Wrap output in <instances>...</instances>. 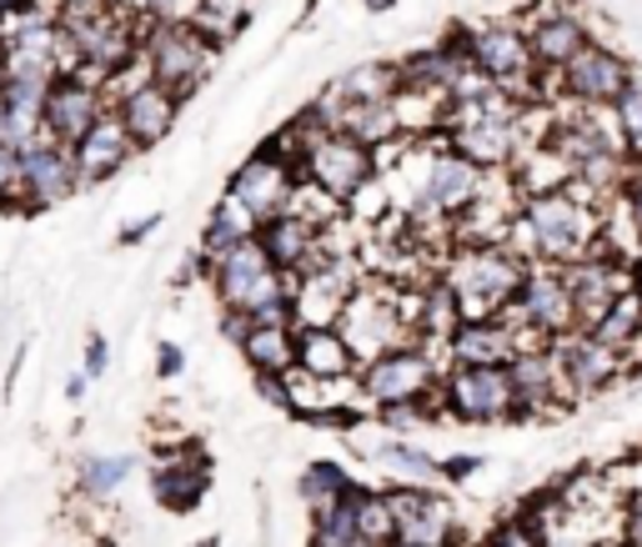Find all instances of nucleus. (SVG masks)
I'll return each mask as SVG.
<instances>
[{
  "label": "nucleus",
  "instance_id": "f257e3e1",
  "mask_svg": "<svg viewBox=\"0 0 642 547\" xmlns=\"http://www.w3.org/2000/svg\"><path fill=\"white\" fill-rule=\"evenodd\" d=\"M602 217H608V207L577 187L537 191V197H523V211L512 221L507 241L527 262L572 266L602 246Z\"/></svg>",
  "mask_w": 642,
  "mask_h": 547
},
{
  "label": "nucleus",
  "instance_id": "f03ea898",
  "mask_svg": "<svg viewBox=\"0 0 642 547\" xmlns=\"http://www.w3.org/2000/svg\"><path fill=\"white\" fill-rule=\"evenodd\" d=\"M211 296H217L221 312H241L251 322H282V327H296V282L262 252V241L251 236L231 252H221L211 262L207 276Z\"/></svg>",
  "mask_w": 642,
  "mask_h": 547
},
{
  "label": "nucleus",
  "instance_id": "7ed1b4c3",
  "mask_svg": "<svg viewBox=\"0 0 642 547\" xmlns=\"http://www.w3.org/2000/svg\"><path fill=\"white\" fill-rule=\"evenodd\" d=\"M527 256L512 241H452L442 256V282L457 292L462 317H502L517 302Z\"/></svg>",
  "mask_w": 642,
  "mask_h": 547
},
{
  "label": "nucleus",
  "instance_id": "20e7f679",
  "mask_svg": "<svg viewBox=\"0 0 642 547\" xmlns=\"http://www.w3.org/2000/svg\"><path fill=\"white\" fill-rule=\"evenodd\" d=\"M61 25H66L71 66L101 76L106 86H116L120 76H131L141 66L146 21H136V15L110 6V11H91V15H61Z\"/></svg>",
  "mask_w": 642,
  "mask_h": 547
},
{
  "label": "nucleus",
  "instance_id": "39448f33",
  "mask_svg": "<svg viewBox=\"0 0 642 547\" xmlns=\"http://www.w3.org/2000/svg\"><path fill=\"white\" fill-rule=\"evenodd\" d=\"M442 372H446V361H442V351H436V347H427V341H402V347L361 361L357 397H361L367 412H387V407H402V402H422V397L442 392Z\"/></svg>",
  "mask_w": 642,
  "mask_h": 547
},
{
  "label": "nucleus",
  "instance_id": "423d86ee",
  "mask_svg": "<svg viewBox=\"0 0 642 547\" xmlns=\"http://www.w3.org/2000/svg\"><path fill=\"white\" fill-rule=\"evenodd\" d=\"M302 181L312 191H322L331 207L351 211L361 201V191H371L381 181V156L371 146H361L351 132H316L302 156Z\"/></svg>",
  "mask_w": 642,
  "mask_h": 547
},
{
  "label": "nucleus",
  "instance_id": "0eeeda50",
  "mask_svg": "<svg viewBox=\"0 0 642 547\" xmlns=\"http://www.w3.org/2000/svg\"><path fill=\"white\" fill-rule=\"evenodd\" d=\"M221 45H211L191 21H146L141 35V71L151 81H161L166 91H176L181 101H191L217 71Z\"/></svg>",
  "mask_w": 642,
  "mask_h": 547
},
{
  "label": "nucleus",
  "instance_id": "6e6552de",
  "mask_svg": "<svg viewBox=\"0 0 642 547\" xmlns=\"http://www.w3.org/2000/svg\"><path fill=\"white\" fill-rule=\"evenodd\" d=\"M0 55H6V81H35L51 86L61 71H71L66 25L55 6H31L15 21L0 25Z\"/></svg>",
  "mask_w": 642,
  "mask_h": 547
},
{
  "label": "nucleus",
  "instance_id": "1a4fd4ad",
  "mask_svg": "<svg viewBox=\"0 0 642 547\" xmlns=\"http://www.w3.org/2000/svg\"><path fill=\"white\" fill-rule=\"evenodd\" d=\"M467 51H472V71L497 86L517 91L523 101L543 106L552 96V81L537 71L533 61V45H527V31L523 21H487V25H472L467 35Z\"/></svg>",
  "mask_w": 642,
  "mask_h": 547
},
{
  "label": "nucleus",
  "instance_id": "9d476101",
  "mask_svg": "<svg viewBox=\"0 0 642 547\" xmlns=\"http://www.w3.org/2000/svg\"><path fill=\"white\" fill-rule=\"evenodd\" d=\"M442 412L446 422H462V428H512V422H523L507 367H446Z\"/></svg>",
  "mask_w": 642,
  "mask_h": 547
},
{
  "label": "nucleus",
  "instance_id": "9b49d317",
  "mask_svg": "<svg viewBox=\"0 0 642 547\" xmlns=\"http://www.w3.org/2000/svg\"><path fill=\"white\" fill-rule=\"evenodd\" d=\"M296 191H302V166L282 161L276 151H266V146L256 141L251 156H241V161L231 166L221 197L236 211H246L256 227H266L272 217H282V211L296 207Z\"/></svg>",
  "mask_w": 642,
  "mask_h": 547
},
{
  "label": "nucleus",
  "instance_id": "f8f14e48",
  "mask_svg": "<svg viewBox=\"0 0 642 547\" xmlns=\"http://www.w3.org/2000/svg\"><path fill=\"white\" fill-rule=\"evenodd\" d=\"M110 106H116L120 126L131 132L136 151L151 156L156 146H166L176 136V126H181V111L186 101L176 96V91H166L161 81H151L141 66L131 71V76H120L116 86H110Z\"/></svg>",
  "mask_w": 642,
  "mask_h": 547
},
{
  "label": "nucleus",
  "instance_id": "ddd939ff",
  "mask_svg": "<svg viewBox=\"0 0 642 547\" xmlns=\"http://www.w3.org/2000/svg\"><path fill=\"white\" fill-rule=\"evenodd\" d=\"M552 357H557V372H562V387H567V397H572V407L592 402V397H608V392H618V387L632 382V357L612 351L608 341H598L582 327L557 337Z\"/></svg>",
  "mask_w": 642,
  "mask_h": 547
},
{
  "label": "nucleus",
  "instance_id": "4468645a",
  "mask_svg": "<svg viewBox=\"0 0 642 547\" xmlns=\"http://www.w3.org/2000/svg\"><path fill=\"white\" fill-rule=\"evenodd\" d=\"M638 81V66H632L628 55L608 41H588L582 55H577L572 66L552 81V91L567 101V106H582V111H612L628 86Z\"/></svg>",
  "mask_w": 642,
  "mask_h": 547
},
{
  "label": "nucleus",
  "instance_id": "2eb2a0df",
  "mask_svg": "<svg viewBox=\"0 0 642 547\" xmlns=\"http://www.w3.org/2000/svg\"><path fill=\"white\" fill-rule=\"evenodd\" d=\"M512 317L533 341H557L567 332H577V312H572V286H567V266L552 262H533L517 286V302H512Z\"/></svg>",
  "mask_w": 642,
  "mask_h": 547
},
{
  "label": "nucleus",
  "instance_id": "dca6fc26",
  "mask_svg": "<svg viewBox=\"0 0 642 547\" xmlns=\"http://www.w3.org/2000/svg\"><path fill=\"white\" fill-rule=\"evenodd\" d=\"M523 31H527V45H533V61L547 81H557L567 66H572L582 45L598 41L592 25L567 6V0H533L523 11Z\"/></svg>",
  "mask_w": 642,
  "mask_h": 547
},
{
  "label": "nucleus",
  "instance_id": "f3484780",
  "mask_svg": "<svg viewBox=\"0 0 642 547\" xmlns=\"http://www.w3.org/2000/svg\"><path fill=\"white\" fill-rule=\"evenodd\" d=\"M110 111V86L101 76H91V71H61V76L51 81V91H45V136L61 146H76L81 136L96 126L101 116Z\"/></svg>",
  "mask_w": 642,
  "mask_h": 547
},
{
  "label": "nucleus",
  "instance_id": "a211bd4d",
  "mask_svg": "<svg viewBox=\"0 0 642 547\" xmlns=\"http://www.w3.org/2000/svg\"><path fill=\"white\" fill-rule=\"evenodd\" d=\"M377 422V417H371ZM347 442L381 472V487H442V457L422 448L417 438H397L377 422V432H361V422L347 432Z\"/></svg>",
  "mask_w": 642,
  "mask_h": 547
},
{
  "label": "nucleus",
  "instance_id": "6ab92c4d",
  "mask_svg": "<svg viewBox=\"0 0 642 547\" xmlns=\"http://www.w3.org/2000/svg\"><path fill=\"white\" fill-rule=\"evenodd\" d=\"M397 513V543L412 547H467L462 517L442 487H387Z\"/></svg>",
  "mask_w": 642,
  "mask_h": 547
},
{
  "label": "nucleus",
  "instance_id": "aec40b11",
  "mask_svg": "<svg viewBox=\"0 0 642 547\" xmlns=\"http://www.w3.org/2000/svg\"><path fill=\"white\" fill-rule=\"evenodd\" d=\"M211 472H217V462L201 442H176L151 467V503L171 517H191L211 493Z\"/></svg>",
  "mask_w": 642,
  "mask_h": 547
},
{
  "label": "nucleus",
  "instance_id": "412c9836",
  "mask_svg": "<svg viewBox=\"0 0 642 547\" xmlns=\"http://www.w3.org/2000/svg\"><path fill=\"white\" fill-rule=\"evenodd\" d=\"M523 347H537L512 312L502 317H462L457 332L442 341V361L446 367H507Z\"/></svg>",
  "mask_w": 642,
  "mask_h": 547
},
{
  "label": "nucleus",
  "instance_id": "4be33fe9",
  "mask_svg": "<svg viewBox=\"0 0 642 547\" xmlns=\"http://www.w3.org/2000/svg\"><path fill=\"white\" fill-rule=\"evenodd\" d=\"M512 392H517V407H523V422H552V417L572 412V397L562 387V372H557L552 341H537V347H523L507 361Z\"/></svg>",
  "mask_w": 642,
  "mask_h": 547
},
{
  "label": "nucleus",
  "instance_id": "5701e85b",
  "mask_svg": "<svg viewBox=\"0 0 642 547\" xmlns=\"http://www.w3.org/2000/svg\"><path fill=\"white\" fill-rule=\"evenodd\" d=\"M442 141L452 146V151L467 156L472 166H482V171H512L517 156H523L537 136H533V120H452Z\"/></svg>",
  "mask_w": 642,
  "mask_h": 547
},
{
  "label": "nucleus",
  "instance_id": "b1692460",
  "mask_svg": "<svg viewBox=\"0 0 642 547\" xmlns=\"http://www.w3.org/2000/svg\"><path fill=\"white\" fill-rule=\"evenodd\" d=\"M21 156H25V217H41V211H55V207H66L71 197H81V176H76L71 146L41 136Z\"/></svg>",
  "mask_w": 642,
  "mask_h": 547
},
{
  "label": "nucleus",
  "instance_id": "393cba45",
  "mask_svg": "<svg viewBox=\"0 0 642 547\" xmlns=\"http://www.w3.org/2000/svg\"><path fill=\"white\" fill-rule=\"evenodd\" d=\"M71 156H76V176H81V197L86 191H101V187H110L126 166L136 161V141H131V132L120 126V116H116V106L106 111V116L91 126L86 136H81L76 146H71Z\"/></svg>",
  "mask_w": 642,
  "mask_h": 547
},
{
  "label": "nucleus",
  "instance_id": "a878e982",
  "mask_svg": "<svg viewBox=\"0 0 642 547\" xmlns=\"http://www.w3.org/2000/svg\"><path fill=\"white\" fill-rule=\"evenodd\" d=\"M296 372L312 382H357L361 357L337 322H302L296 327Z\"/></svg>",
  "mask_w": 642,
  "mask_h": 547
},
{
  "label": "nucleus",
  "instance_id": "bb28decb",
  "mask_svg": "<svg viewBox=\"0 0 642 547\" xmlns=\"http://www.w3.org/2000/svg\"><path fill=\"white\" fill-rule=\"evenodd\" d=\"M256 241H262V252L272 256L276 266H282L286 276H302L306 266L316 262V252H322V241H327V227L316 217H306V211H282V217H272L266 227H256Z\"/></svg>",
  "mask_w": 642,
  "mask_h": 547
},
{
  "label": "nucleus",
  "instance_id": "cd10ccee",
  "mask_svg": "<svg viewBox=\"0 0 642 547\" xmlns=\"http://www.w3.org/2000/svg\"><path fill=\"white\" fill-rule=\"evenodd\" d=\"M236 357L251 367V377H292L296 372V327L246 322V332L236 341Z\"/></svg>",
  "mask_w": 642,
  "mask_h": 547
},
{
  "label": "nucleus",
  "instance_id": "c85d7f7f",
  "mask_svg": "<svg viewBox=\"0 0 642 547\" xmlns=\"http://www.w3.org/2000/svg\"><path fill=\"white\" fill-rule=\"evenodd\" d=\"M357 482L361 477H351L341 462L316 457V462H306V467L296 472V503H302L306 517H322V513H331L337 503H347Z\"/></svg>",
  "mask_w": 642,
  "mask_h": 547
},
{
  "label": "nucleus",
  "instance_id": "c756f323",
  "mask_svg": "<svg viewBox=\"0 0 642 547\" xmlns=\"http://www.w3.org/2000/svg\"><path fill=\"white\" fill-rule=\"evenodd\" d=\"M131 472H136V452H91L76 467V497L91 507H106L110 497H120Z\"/></svg>",
  "mask_w": 642,
  "mask_h": 547
},
{
  "label": "nucleus",
  "instance_id": "7c9ffc66",
  "mask_svg": "<svg viewBox=\"0 0 642 547\" xmlns=\"http://www.w3.org/2000/svg\"><path fill=\"white\" fill-rule=\"evenodd\" d=\"M347 106H367V101H397L402 91V61H357L351 71L331 76Z\"/></svg>",
  "mask_w": 642,
  "mask_h": 547
},
{
  "label": "nucleus",
  "instance_id": "2f4dec72",
  "mask_svg": "<svg viewBox=\"0 0 642 547\" xmlns=\"http://www.w3.org/2000/svg\"><path fill=\"white\" fill-rule=\"evenodd\" d=\"M341 132H351L361 146L371 151H392L402 136V116H397V101H367V106H347L341 116Z\"/></svg>",
  "mask_w": 642,
  "mask_h": 547
},
{
  "label": "nucleus",
  "instance_id": "473e14b6",
  "mask_svg": "<svg viewBox=\"0 0 642 547\" xmlns=\"http://www.w3.org/2000/svg\"><path fill=\"white\" fill-rule=\"evenodd\" d=\"M592 337L608 341L612 351H622V357H632L642 341V292L638 286H628V292L612 302L608 312L598 317V327H592Z\"/></svg>",
  "mask_w": 642,
  "mask_h": 547
},
{
  "label": "nucleus",
  "instance_id": "72a5a7b5",
  "mask_svg": "<svg viewBox=\"0 0 642 547\" xmlns=\"http://www.w3.org/2000/svg\"><path fill=\"white\" fill-rule=\"evenodd\" d=\"M251 236H256V221H251L246 211H236L227 197H221L217 207L207 211V221H201L197 246L211 256V262H217L221 252H231V246H241V241H251Z\"/></svg>",
  "mask_w": 642,
  "mask_h": 547
},
{
  "label": "nucleus",
  "instance_id": "f704fd0d",
  "mask_svg": "<svg viewBox=\"0 0 642 547\" xmlns=\"http://www.w3.org/2000/svg\"><path fill=\"white\" fill-rule=\"evenodd\" d=\"M251 21V0H201L191 25L207 35L211 45H231Z\"/></svg>",
  "mask_w": 642,
  "mask_h": 547
},
{
  "label": "nucleus",
  "instance_id": "c9c22d12",
  "mask_svg": "<svg viewBox=\"0 0 642 547\" xmlns=\"http://www.w3.org/2000/svg\"><path fill=\"white\" fill-rule=\"evenodd\" d=\"M357 527H361V537H367V543H381V547L397 543V513H392L387 487L361 482V493H357Z\"/></svg>",
  "mask_w": 642,
  "mask_h": 547
},
{
  "label": "nucleus",
  "instance_id": "e433bc0d",
  "mask_svg": "<svg viewBox=\"0 0 642 547\" xmlns=\"http://www.w3.org/2000/svg\"><path fill=\"white\" fill-rule=\"evenodd\" d=\"M608 120H612V132H618L622 151H628L632 161H642V76L632 81L628 96H622L618 106L608 111Z\"/></svg>",
  "mask_w": 642,
  "mask_h": 547
},
{
  "label": "nucleus",
  "instance_id": "4c0bfd02",
  "mask_svg": "<svg viewBox=\"0 0 642 547\" xmlns=\"http://www.w3.org/2000/svg\"><path fill=\"white\" fill-rule=\"evenodd\" d=\"M0 211L25 217V156L11 141H0Z\"/></svg>",
  "mask_w": 642,
  "mask_h": 547
},
{
  "label": "nucleus",
  "instance_id": "58836bf2",
  "mask_svg": "<svg viewBox=\"0 0 642 547\" xmlns=\"http://www.w3.org/2000/svg\"><path fill=\"white\" fill-rule=\"evenodd\" d=\"M482 547H547V537L527 513H512V517H502V523L487 527Z\"/></svg>",
  "mask_w": 642,
  "mask_h": 547
},
{
  "label": "nucleus",
  "instance_id": "ea45409f",
  "mask_svg": "<svg viewBox=\"0 0 642 547\" xmlns=\"http://www.w3.org/2000/svg\"><path fill=\"white\" fill-rule=\"evenodd\" d=\"M186 367H191V351L181 341H156V361H151L156 382H181Z\"/></svg>",
  "mask_w": 642,
  "mask_h": 547
},
{
  "label": "nucleus",
  "instance_id": "a19ab883",
  "mask_svg": "<svg viewBox=\"0 0 642 547\" xmlns=\"http://www.w3.org/2000/svg\"><path fill=\"white\" fill-rule=\"evenodd\" d=\"M81 372H86L91 382H101V377L110 372V337H106V332H86V347H81Z\"/></svg>",
  "mask_w": 642,
  "mask_h": 547
},
{
  "label": "nucleus",
  "instance_id": "79ce46f5",
  "mask_svg": "<svg viewBox=\"0 0 642 547\" xmlns=\"http://www.w3.org/2000/svg\"><path fill=\"white\" fill-rule=\"evenodd\" d=\"M482 467H487V457H477V452H462V457H442V482L462 487V482H472Z\"/></svg>",
  "mask_w": 642,
  "mask_h": 547
},
{
  "label": "nucleus",
  "instance_id": "37998d69",
  "mask_svg": "<svg viewBox=\"0 0 642 547\" xmlns=\"http://www.w3.org/2000/svg\"><path fill=\"white\" fill-rule=\"evenodd\" d=\"M161 227H166V217H161V211H146L141 221H126V227H120L116 246H141V241H151Z\"/></svg>",
  "mask_w": 642,
  "mask_h": 547
},
{
  "label": "nucleus",
  "instance_id": "c03bdc74",
  "mask_svg": "<svg viewBox=\"0 0 642 547\" xmlns=\"http://www.w3.org/2000/svg\"><path fill=\"white\" fill-rule=\"evenodd\" d=\"M622 547H642V487L622 503Z\"/></svg>",
  "mask_w": 642,
  "mask_h": 547
},
{
  "label": "nucleus",
  "instance_id": "a18cd8bd",
  "mask_svg": "<svg viewBox=\"0 0 642 547\" xmlns=\"http://www.w3.org/2000/svg\"><path fill=\"white\" fill-rule=\"evenodd\" d=\"M622 207H628L632 236H638V252H642V166H638V176H632V187L622 191Z\"/></svg>",
  "mask_w": 642,
  "mask_h": 547
},
{
  "label": "nucleus",
  "instance_id": "49530a36",
  "mask_svg": "<svg viewBox=\"0 0 642 547\" xmlns=\"http://www.w3.org/2000/svg\"><path fill=\"white\" fill-rule=\"evenodd\" d=\"M91 387H96V382H91V377L76 367V372H71L66 382H61V397H66L71 407H81V402H86V397H91Z\"/></svg>",
  "mask_w": 642,
  "mask_h": 547
},
{
  "label": "nucleus",
  "instance_id": "de8ad7c7",
  "mask_svg": "<svg viewBox=\"0 0 642 547\" xmlns=\"http://www.w3.org/2000/svg\"><path fill=\"white\" fill-rule=\"evenodd\" d=\"M116 0H55V11L61 15H91V11H110Z\"/></svg>",
  "mask_w": 642,
  "mask_h": 547
},
{
  "label": "nucleus",
  "instance_id": "09e8293b",
  "mask_svg": "<svg viewBox=\"0 0 642 547\" xmlns=\"http://www.w3.org/2000/svg\"><path fill=\"white\" fill-rule=\"evenodd\" d=\"M31 6H45V0H0V25L15 21L21 11H31Z\"/></svg>",
  "mask_w": 642,
  "mask_h": 547
},
{
  "label": "nucleus",
  "instance_id": "8fccbe9b",
  "mask_svg": "<svg viewBox=\"0 0 642 547\" xmlns=\"http://www.w3.org/2000/svg\"><path fill=\"white\" fill-rule=\"evenodd\" d=\"M632 382H642V341H638V351H632Z\"/></svg>",
  "mask_w": 642,
  "mask_h": 547
},
{
  "label": "nucleus",
  "instance_id": "3c124183",
  "mask_svg": "<svg viewBox=\"0 0 642 547\" xmlns=\"http://www.w3.org/2000/svg\"><path fill=\"white\" fill-rule=\"evenodd\" d=\"M632 286H638V292H642V252L632 256Z\"/></svg>",
  "mask_w": 642,
  "mask_h": 547
},
{
  "label": "nucleus",
  "instance_id": "603ef678",
  "mask_svg": "<svg viewBox=\"0 0 642 547\" xmlns=\"http://www.w3.org/2000/svg\"><path fill=\"white\" fill-rule=\"evenodd\" d=\"M397 0H367V11H392Z\"/></svg>",
  "mask_w": 642,
  "mask_h": 547
},
{
  "label": "nucleus",
  "instance_id": "864d4df0",
  "mask_svg": "<svg viewBox=\"0 0 642 547\" xmlns=\"http://www.w3.org/2000/svg\"><path fill=\"white\" fill-rule=\"evenodd\" d=\"M186 547H221V537H197V543H186Z\"/></svg>",
  "mask_w": 642,
  "mask_h": 547
},
{
  "label": "nucleus",
  "instance_id": "5fc2aeb1",
  "mask_svg": "<svg viewBox=\"0 0 642 547\" xmlns=\"http://www.w3.org/2000/svg\"><path fill=\"white\" fill-rule=\"evenodd\" d=\"M347 547H381V543H367V537H357V543H347Z\"/></svg>",
  "mask_w": 642,
  "mask_h": 547
},
{
  "label": "nucleus",
  "instance_id": "6e6d98bb",
  "mask_svg": "<svg viewBox=\"0 0 642 547\" xmlns=\"http://www.w3.org/2000/svg\"><path fill=\"white\" fill-rule=\"evenodd\" d=\"M0 86H6V55H0Z\"/></svg>",
  "mask_w": 642,
  "mask_h": 547
},
{
  "label": "nucleus",
  "instance_id": "4d7b16f0",
  "mask_svg": "<svg viewBox=\"0 0 642 547\" xmlns=\"http://www.w3.org/2000/svg\"><path fill=\"white\" fill-rule=\"evenodd\" d=\"M392 547H412V543H392Z\"/></svg>",
  "mask_w": 642,
  "mask_h": 547
},
{
  "label": "nucleus",
  "instance_id": "13d9d810",
  "mask_svg": "<svg viewBox=\"0 0 642 547\" xmlns=\"http://www.w3.org/2000/svg\"><path fill=\"white\" fill-rule=\"evenodd\" d=\"M638 452H642V442H638Z\"/></svg>",
  "mask_w": 642,
  "mask_h": 547
}]
</instances>
